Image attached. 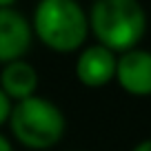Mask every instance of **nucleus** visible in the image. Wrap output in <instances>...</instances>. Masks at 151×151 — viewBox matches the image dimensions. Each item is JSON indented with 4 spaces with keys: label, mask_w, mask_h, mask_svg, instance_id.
I'll use <instances>...</instances> for the list:
<instances>
[{
    "label": "nucleus",
    "mask_w": 151,
    "mask_h": 151,
    "mask_svg": "<svg viewBox=\"0 0 151 151\" xmlns=\"http://www.w3.org/2000/svg\"><path fill=\"white\" fill-rule=\"evenodd\" d=\"M87 18L98 45L113 53L136 49L147 31V14L138 0H96Z\"/></svg>",
    "instance_id": "1"
},
{
    "label": "nucleus",
    "mask_w": 151,
    "mask_h": 151,
    "mask_svg": "<svg viewBox=\"0 0 151 151\" xmlns=\"http://www.w3.org/2000/svg\"><path fill=\"white\" fill-rule=\"evenodd\" d=\"M31 31L56 53L80 49L89 33V18L78 0H40L33 11Z\"/></svg>",
    "instance_id": "2"
},
{
    "label": "nucleus",
    "mask_w": 151,
    "mask_h": 151,
    "mask_svg": "<svg viewBox=\"0 0 151 151\" xmlns=\"http://www.w3.org/2000/svg\"><path fill=\"white\" fill-rule=\"evenodd\" d=\"M9 124L16 140L36 151L56 147L67 129V120L60 107L40 96L16 102L9 113Z\"/></svg>",
    "instance_id": "3"
},
{
    "label": "nucleus",
    "mask_w": 151,
    "mask_h": 151,
    "mask_svg": "<svg viewBox=\"0 0 151 151\" xmlns=\"http://www.w3.org/2000/svg\"><path fill=\"white\" fill-rule=\"evenodd\" d=\"M31 24L20 11L11 9H0V62L22 60V56L31 47Z\"/></svg>",
    "instance_id": "4"
},
{
    "label": "nucleus",
    "mask_w": 151,
    "mask_h": 151,
    "mask_svg": "<svg viewBox=\"0 0 151 151\" xmlns=\"http://www.w3.org/2000/svg\"><path fill=\"white\" fill-rule=\"evenodd\" d=\"M116 80L131 96H151V51L129 49L116 62Z\"/></svg>",
    "instance_id": "5"
},
{
    "label": "nucleus",
    "mask_w": 151,
    "mask_h": 151,
    "mask_svg": "<svg viewBox=\"0 0 151 151\" xmlns=\"http://www.w3.org/2000/svg\"><path fill=\"white\" fill-rule=\"evenodd\" d=\"M116 53L102 45H91L76 60V78L85 87L98 89L116 78Z\"/></svg>",
    "instance_id": "6"
},
{
    "label": "nucleus",
    "mask_w": 151,
    "mask_h": 151,
    "mask_svg": "<svg viewBox=\"0 0 151 151\" xmlns=\"http://www.w3.org/2000/svg\"><path fill=\"white\" fill-rule=\"evenodd\" d=\"M0 89L7 93L9 100H16V102L36 96L38 73L33 69V65H29L24 60L7 62L0 71Z\"/></svg>",
    "instance_id": "7"
},
{
    "label": "nucleus",
    "mask_w": 151,
    "mask_h": 151,
    "mask_svg": "<svg viewBox=\"0 0 151 151\" xmlns=\"http://www.w3.org/2000/svg\"><path fill=\"white\" fill-rule=\"evenodd\" d=\"M11 107H14V104H11V100L7 98V93H5V91L0 89V127H2L5 122H9Z\"/></svg>",
    "instance_id": "8"
},
{
    "label": "nucleus",
    "mask_w": 151,
    "mask_h": 151,
    "mask_svg": "<svg viewBox=\"0 0 151 151\" xmlns=\"http://www.w3.org/2000/svg\"><path fill=\"white\" fill-rule=\"evenodd\" d=\"M131 151H151V138H147V140H142V142H138L136 147H133Z\"/></svg>",
    "instance_id": "9"
},
{
    "label": "nucleus",
    "mask_w": 151,
    "mask_h": 151,
    "mask_svg": "<svg viewBox=\"0 0 151 151\" xmlns=\"http://www.w3.org/2000/svg\"><path fill=\"white\" fill-rule=\"evenodd\" d=\"M0 151H14V147H11V142L7 140L2 133H0Z\"/></svg>",
    "instance_id": "10"
},
{
    "label": "nucleus",
    "mask_w": 151,
    "mask_h": 151,
    "mask_svg": "<svg viewBox=\"0 0 151 151\" xmlns=\"http://www.w3.org/2000/svg\"><path fill=\"white\" fill-rule=\"evenodd\" d=\"M16 0H0V9H7V7H11Z\"/></svg>",
    "instance_id": "11"
}]
</instances>
